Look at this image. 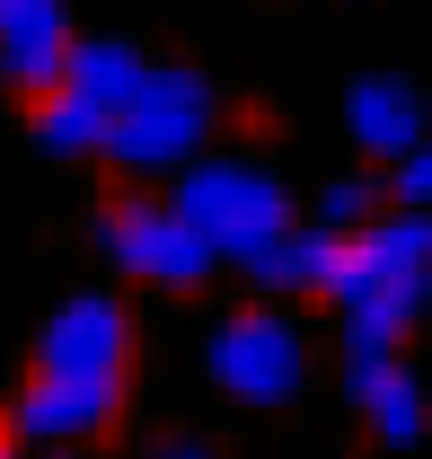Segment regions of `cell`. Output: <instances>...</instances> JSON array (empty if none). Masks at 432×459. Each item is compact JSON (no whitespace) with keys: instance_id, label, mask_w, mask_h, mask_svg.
<instances>
[{"instance_id":"cell-12","label":"cell","mask_w":432,"mask_h":459,"mask_svg":"<svg viewBox=\"0 0 432 459\" xmlns=\"http://www.w3.org/2000/svg\"><path fill=\"white\" fill-rule=\"evenodd\" d=\"M36 142H45L54 160H89V151H107V115L80 107L71 89H45V98H36Z\"/></svg>"},{"instance_id":"cell-7","label":"cell","mask_w":432,"mask_h":459,"mask_svg":"<svg viewBox=\"0 0 432 459\" xmlns=\"http://www.w3.org/2000/svg\"><path fill=\"white\" fill-rule=\"evenodd\" d=\"M62 62H71L62 0H0V80L45 98V89H62Z\"/></svg>"},{"instance_id":"cell-16","label":"cell","mask_w":432,"mask_h":459,"mask_svg":"<svg viewBox=\"0 0 432 459\" xmlns=\"http://www.w3.org/2000/svg\"><path fill=\"white\" fill-rule=\"evenodd\" d=\"M36 459H62V451H36Z\"/></svg>"},{"instance_id":"cell-2","label":"cell","mask_w":432,"mask_h":459,"mask_svg":"<svg viewBox=\"0 0 432 459\" xmlns=\"http://www.w3.org/2000/svg\"><path fill=\"white\" fill-rule=\"evenodd\" d=\"M326 300L344 318V389L362 398L371 380L397 371L406 327L432 309V212H388L335 247Z\"/></svg>"},{"instance_id":"cell-5","label":"cell","mask_w":432,"mask_h":459,"mask_svg":"<svg viewBox=\"0 0 432 459\" xmlns=\"http://www.w3.org/2000/svg\"><path fill=\"white\" fill-rule=\"evenodd\" d=\"M212 380L238 406H282L309 380V344H300V327L282 309H238V318L212 327Z\"/></svg>"},{"instance_id":"cell-8","label":"cell","mask_w":432,"mask_h":459,"mask_svg":"<svg viewBox=\"0 0 432 459\" xmlns=\"http://www.w3.org/2000/svg\"><path fill=\"white\" fill-rule=\"evenodd\" d=\"M344 124L371 160H406V151H424V89L397 71H362L344 89Z\"/></svg>"},{"instance_id":"cell-17","label":"cell","mask_w":432,"mask_h":459,"mask_svg":"<svg viewBox=\"0 0 432 459\" xmlns=\"http://www.w3.org/2000/svg\"><path fill=\"white\" fill-rule=\"evenodd\" d=\"M0 459H9V442H0Z\"/></svg>"},{"instance_id":"cell-3","label":"cell","mask_w":432,"mask_h":459,"mask_svg":"<svg viewBox=\"0 0 432 459\" xmlns=\"http://www.w3.org/2000/svg\"><path fill=\"white\" fill-rule=\"evenodd\" d=\"M168 212L194 230L212 256L247 265V256H265L273 238L291 230V195H282V177L247 169V160H194V169L177 177Z\"/></svg>"},{"instance_id":"cell-11","label":"cell","mask_w":432,"mask_h":459,"mask_svg":"<svg viewBox=\"0 0 432 459\" xmlns=\"http://www.w3.org/2000/svg\"><path fill=\"white\" fill-rule=\"evenodd\" d=\"M362 415H371V433L379 442H388V451H415V442H424L432 433V398L424 389H415V371H406V362H397V371H388V380H371V389H362Z\"/></svg>"},{"instance_id":"cell-10","label":"cell","mask_w":432,"mask_h":459,"mask_svg":"<svg viewBox=\"0 0 432 459\" xmlns=\"http://www.w3.org/2000/svg\"><path fill=\"white\" fill-rule=\"evenodd\" d=\"M335 230H282L265 256H247V274L265 291H326V274H335Z\"/></svg>"},{"instance_id":"cell-13","label":"cell","mask_w":432,"mask_h":459,"mask_svg":"<svg viewBox=\"0 0 432 459\" xmlns=\"http://www.w3.org/2000/svg\"><path fill=\"white\" fill-rule=\"evenodd\" d=\"M379 221V186L371 177H335L318 195V230H335V238H353V230H371Z\"/></svg>"},{"instance_id":"cell-14","label":"cell","mask_w":432,"mask_h":459,"mask_svg":"<svg viewBox=\"0 0 432 459\" xmlns=\"http://www.w3.org/2000/svg\"><path fill=\"white\" fill-rule=\"evenodd\" d=\"M397 212H432V151L397 160Z\"/></svg>"},{"instance_id":"cell-15","label":"cell","mask_w":432,"mask_h":459,"mask_svg":"<svg viewBox=\"0 0 432 459\" xmlns=\"http://www.w3.org/2000/svg\"><path fill=\"white\" fill-rule=\"evenodd\" d=\"M151 459H212V442H203V433H160Z\"/></svg>"},{"instance_id":"cell-4","label":"cell","mask_w":432,"mask_h":459,"mask_svg":"<svg viewBox=\"0 0 432 459\" xmlns=\"http://www.w3.org/2000/svg\"><path fill=\"white\" fill-rule=\"evenodd\" d=\"M212 115H220V98H212L203 71L151 62V80L133 89V107L107 124V160H124V169H194Z\"/></svg>"},{"instance_id":"cell-6","label":"cell","mask_w":432,"mask_h":459,"mask_svg":"<svg viewBox=\"0 0 432 459\" xmlns=\"http://www.w3.org/2000/svg\"><path fill=\"white\" fill-rule=\"evenodd\" d=\"M98 247H107L133 283H160V291H194V283L220 265V256H212V247H203L186 221H177L168 204H107Z\"/></svg>"},{"instance_id":"cell-9","label":"cell","mask_w":432,"mask_h":459,"mask_svg":"<svg viewBox=\"0 0 432 459\" xmlns=\"http://www.w3.org/2000/svg\"><path fill=\"white\" fill-rule=\"evenodd\" d=\"M151 80V62L133 54V45H115V36H71V62H62V89L80 98V107H98L115 124V115L133 107V89Z\"/></svg>"},{"instance_id":"cell-1","label":"cell","mask_w":432,"mask_h":459,"mask_svg":"<svg viewBox=\"0 0 432 459\" xmlns=\"http://www.w3.org/2000/svg\"><path fill=\"white\" fill-rule=\"evenodd\" d=\"M124 371H133V318H124V300L115 291H80V300H62L45 318L36 371H27V389L9 406V424L27 442H45V451L89 442L124 406Z\"/></svg>"}]
</instances>
